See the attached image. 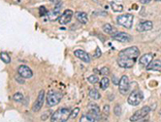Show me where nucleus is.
I'll return each mask as SVG.
<instances>
[{
  "instance_id": "obj_5",
  "label": "nucleus",
  "mask_w": 161,
  "mask_h": 122,
  "mask_svg": "<svg viewBox=\"0 0 161 122\" xmlns=\"http://www.w3.org/2000/svg\"><path fill=\"white\" fill-rule=\"evenodd\" d=\"M143 100H144L143 93L141 92L140 90H135V91H133V92L129 95L127 102H128L129 105L133 106H136L140 105L141 102H142Z\"/></svg>"
},
{
  "instance_id": "obj_7",
  "label": "nucleus",
  "mask_w": 161,
  "mask_h": 122,
  "mask_svg": "<svg viewBox=\"0 0 161 122\" xmlns=\"http://www.w3.org/2000/svg\"><path fill=\"white\" fill-rule=\"evenodd\" d=\"M119 89L120 94H122V95L127 94V92L130 89V81L127 75H123L120 78V80L119 82Z\"/></svg>"
},
{
  "instance_id": "obj_13",
  "label": "nucleus",
  "mask_w": 161,
  "mask_h": 122,
  "mask_svg": "<svg viewBox=\"0 0 161 122\" xmlns=\"http://www.w3.org/2000/svg\"><path fill=\"white\" fill-rule=\"evenodd\" d=\"M74 55L78 59H80V60H82V62H85L86 63H89L91 62V58L89 56V54H87L86 51L82 50V49H77V50H75Z\"/></svg>"
},
{
  "instance_id": "obj_27",
  "label": "nucleus",
  "mask_w": 161,
  "mask_h": 122,
  "mask_svg": "<svg viewBox=\"0 0 161 122\" xmlns=\"http://www.w3.org/2000/svg\"><path fill=\"white\" fill-rule=\"evenodd\" d=\"M13 99L16 102H22L23 101V95L22 94L21 92H17V93H15V94H14Z\"/></svg>"
},
{
  "instance_id": "obj_9",
  "label": "nucleus",
  "mask_w": 161,
  "mask_h": 122,
  "mask_svg": "<svg viewBox=\"0 0 161 122\" xmlns=\"http://www.w3.org/2000/svg\"><path fill=\"white\" fill-rule=\"evenodd\" d=\"M18 72L24 79H29V78H31L33 76V72L30 70V67H28L27 66H24V65H22L18 67Z\"/></svg>"
},
{
  "instance_id": "obj_19",
  "label": "nucleus",
  "mask_w": 161,
  "mask_h": 122,
  "mask_svg": "<svg viewBox=\"0 0 161 122\" xmlns=\"http://www.w3.org/2000/svg\"><path fill=\"white\" fill-rule=\"evenodd\" d=\"M60 16H61L60 12L59 11H55V10H52V12L48 13V18L51 22H55V21H57V20H59Z\"/></svg>"
},
{
  "instance_id": "obj_29",
  "label": "nucleus",
  "mask_w": 161,
  "mask_h": 122,
  "mask_svg": "<svg viewBox=\"0 0 161 122\" xmlns=\"http://www.w3.org/2000/svg\"><path fill=\"white\" fill-rule=\"evenodd\" d=\"M114 113L116 116H120V114H121V106L119 105H116L115 109H114Z\"/></svg>"
},
{
  "instance_id": "obj_41",
  "label": "nucleus",
  "mask_w": 161,
  "mask_h": 122,
  "mask_svg": "<svg viewBox=\"0 0 161 122\" xmlns=\"http://www.w3.org/2000/svg\"><path fill=\"white\" fill-rule=\"evenodd\" d=\"M156 1H161V0H156Z\"/></svg>"
},
{
  "instance_id": "obj_37",
  "label": "nucleus",
  "mask_w": 161,
  "mask_h": 122,
  "mask_svg": "<svg viewBox=\"0 0 161 122\" xmlns=\"http://www.w3.org/2000/svg\"><path fill=\"white\" fill-rule=\"evenodd\" d=\"M113 78H114V83L116 85L118 84V78H116V76H113Z\"/></svg>"
},
{
  "instance_id": "obj_15",
  "label": "nucleus",
  "mask_w": 161,
  "mask_h": 122,
  "mask_svg": "<svg viewBox=\"0 0 161 122\" xmlns=\"http://www.w3.org/2000/svg\"><path fill=\"white\" fill-rule=\"evenodd\" d=\"M153 27V23L150 21H145V22H141L137 24V30L139 32H146V31H149L152 30Z\"/></svg>"
},
{
  "instance_id": "obj_2",
  "label": "nucleus",
  "mask_w": 161,
  "mask_h": 122,
  "mask_svg": "<svg viewBox=\"0 0 161 122\" xmlns=\"http://www.w3.org/2000/svg\"><path fill=\"white\" fill-rule=\"evenodd\" d=\"M63 97V94L58 91H55V90H51L48 92L47 94V105L48 106H55L57 104H59V102L61 101Z\"/></svg>"
},
{
  "instance_id": "obj_22",
  "label": "nucleus",
  "mask_w": 161,
  "mask_h": 122,
  "mask_svg": "<svg viewBox=\"0 0 161 122\" xmlns=\"http://www.w3.org/2000/svg\"><path fill=\"white\" fill-rule=\"evenodd\" d=\"M80 122H95V118L90 113H86L82 115Z\"/></svg>"
},
{
  "instance_id": "obj_20",
  "label": "nucleus",
  "mask_w": 161,
  "mask_h": 122,
  "mask_svg": "<svg viewBox=\"0 0 161 122\" xmlns=\"http://www.w3.org/2000/svg\"><path fill=\"white\" fill-rule=\"evenodd\" d=\"M103 30H104V32L108 33V34H111V35H114L115 33L118 32V31H116V27H114L112 26V24H110V23H106V24H104Z\"/></svg>"
},
{
  "instance_id": "obj_10",
  "label": "nucleus",
  "mask_w": 161,
  "mask_h": 122,
  "mask_svg": "<svg viewBox=\"0 0 161 122\" xmlns=\"http://www.w3.org/2000/svg\"><path fill=\"white\" fill-rule=\"evenodd\" d=\"M87 109H89V113H90L93 116L95 120H99L101 118L100 109L96 104H94V102H90V104L87 106Z\"/></svg>"
},
{
  "instance_id": "obj_4",
  "label": "nucleus",
  "mask_w": 161,
  "mask_h": 122,
  "mask_svg": "<svg viewBox=\"0 0 161 122\" xmlns=\"http://www.w3.org/2000/svg\"><path fill=\"white\" fill-rule=\"evenodd\" d=\"M133 20L134 16L132 14H125V15H120L116 18L118 23L120 24L121 27H123L125 28H131L133 24Z\"/></svg>"
},
{
  "instance_id": "obj_12",
  "label": "nucleus",
  "mask_w": 161,
  "mask_h": 122,
  "mask_svg": "<svg viewBox=\"0 0 161 122\" xmlns=\"http://www.w3.org/2000/svg\"><path fill=\"white\" fill-rule=\"evenodd\" d=\"M135 62H136V60H133V59H126V58H120V57H119V59H118L119 66L122 68L133 67V66L135 65Z\"/></svg>"
},
{
  "instance_id": "obj_38",
  "label": "nucleus",
  "mask_w": 161,
  "mask_h": 122,
  "mask_svg": "<svg viewBox=\"0 0 161 122\" xmlns=\"http://www.w3.org/2000/svg\"><path fill=\"white\" fill-rule=\"evenodd\" d=\"M140 122H149V120H148V119H142V121H140Z\"/></svg>"
},
{
  "instance_id": "obj_8",
  "label": "nucleus",
  "mask_w": 161,
  "mask_h": 122,
  "mask_svg": "<svg viewBox=\"0 0 161 122\" xmlns=\"http://www.w3.org/2000/svg\"><path fill=\"white\" fill-rule=\"evenodd\" d=\"M44 101H45V91L44 90H40L38 93L37 99L34 102V104L32 106V110L34 112H38L42 109V106L44 105Z\"/></svg>"
},
{
  "instance_id": "obj_16",
  "label": "nucleus",
  "mask_w": 161,
  "mask_h": 122,
  "mask_svg": "<svg viewBox=\"0 0 161 122\" xmlns=\"http://www.w3.org/2000/svg\"><path fill=\"white\" fill-rule=\"evenodd\" d=\"M153 53L145 54V55H143L142 57L140 58V65L147 67L150 63V62L153 61Z\"/></svg>"
},
{
  "instance_id": "obj_28",
  "label": "nucleus",
  "mask_w": 161,
  "mask_h": 122,
  "mask_svg": "<svg viewBox=\"0 0 161 122\" xmlns=\"http://www.w3.org/2000/svg\"><path fill=\"white\" fill-rule=\"evenodd\" d=\"M87 80H89V82L91 83V84H95V83L99 81V78L97 75H90V76H89V78H87Z\"/></svg>"
},
{
  "instance_id": "obj_6",
  "label": "nucleus",
  "mask_w": 161,
  "mask_h": 122,
  "mask_svg": "<svg viewBox=\"0 0 161 122\" xmlns=\"http://www.w3.org/2000/svg\"><path fill=\"white\" fill-rule=\"evenodd\" d=\"M149 112H150V107L146 106L142 107L141 109L136 111L135 113L130 117V121L131 122H137V121L142 120L149 113Z\"/></svg>"
},
{
  "instance_id": "obj_1",
  "label": "nucleus",
  "mask_w": 161,
  "mask_h": 122,
  "mask_svg": "<svg viewBox=\"0 0 161 122\" xmlns=\"http://www.w3.org/2000/svg\"><path fill=\"white\" fill-rule=\"evenodd\" d=\"M71 109L67 107H60L52 114L51 122H66L69 119Z\"/></svg>"
},
{
  "instance_id": "obj_30",
  "label": "nucleus",
  "mask_w": 161,
  "mask_h": 122,
  "mask_svg": "<svg viewBox=\"0 0 161 122\" xmlns=\"http://www.w3.org/2000/svg\"><path fill=\"white\" fill-rule=\"evenodd\" d=\"M100 73L101 74H103V75H108L109 73H110V70H109V67H107V66H105V67H102L101 70H100Z\"/></svg>"
},
{
  "instance_id": "obj_35",
  "label": "nucleus",
  "mask_w": 161,
  "mask_h": 122,
  "mask_svg": "<svg viewBox=\"0 0 161 122\" xmlns=\"http://www.w3.org/2000/svg\"><path fill=\"white\" fill-rule=\"evenodd\" d=\"M152 0H140V2L142 4H149Z\"/></svg>"
},
{
  "instance_id": "obj_14",
  "label": "nucleus",
  "mask_w": 161,
  "mask_h": 122,
  "mask_svg": "<svg viewBox=\"0 0 161 122\" xmlns=\"http://www.w3.org/2000/svg\"><path fill=\"white\" fill-rule=\"evenodd\" d=\"M72 18H73V11L72 10L67 9L63 12V14L60 16L58 21H59L60 24H67V23H69L71 22Z\"/></svg>"
},
{
  "instance_id": "obj_11",
  "label": "nucleus",
  "mask_w": 161,
  "mask_h": 122,
  "mask_svg": "<svg viewBox=\"0 0 161 122\" xmlns=\"http://www.w3.org/2000/svg\"><path fill=\"white\" fill-rule=\"evenodd\" d=\"M113 39L116 41L122 42V43H126V42H130L132 40V37H131L130 34L126 33V32H116L114 35H112Z\"/></svg>"
},
{
  "instance_id": "obj_18",
  "label": "nucleus",
  "mask_w": 161,
  "mask_h": 122,
  "mask_svg": "<svg viewBox=\"0 0 161 122\" xmlns=\"http://www.w3.org/2000/svg\"><path fill=\"white\" fill-rule=\"evenodd\" d=\"M160 68H161V61L159 60L152 61L149 65L147 66L148 70H159Z\"/></svg>"
},
{
  "instance_id": "obj_24",
  "label": "nucleus",
  "mask_w": 161,
  "mask_h": 122,
  "mask_svg": "<svg viewBox=\"0 0 161 122\" xmlns=\"http://www.w3.org/2000/svg\"><path fill=\"white\" fill-rule=\"evenodd\" d=\"M111 7L114 12H121L123 10V6L121 4H118L116 2H111Z\"/></svg>"
},
{
  "instance_id": "obj_36",
  "label": "nucleus",
  "mask_w": 161,
  "mask_h": 122,
  "mask_svg": "<svg viewBox=\"0 0 161 122\" xmlns=\"http://www.w3.org/2000/svg\"><path fill=\"white\" fill-rule=\"evenodd\" d=\"M50 1L52 2V3H55V4H58V3H60L61 0H50Z\"/></svg>"
},
{
  "instance_id": "obj_39",
  "label": "nucleus",
  "mask_w": 161,
  "mask_h": 122,
  "mask_svg": "<svg viewBox=\"0 0 161 122\" xmlns=\"http://www.w3.org/2000/svg\"><path fill=\"white\" fill-rule=\"evenodd\" d=\"M159 114H161V109H160V110H159Z\"/></svg>"
},
{
  "instance_id": "obj_40",
  "label": "nucleus",
  "mask_w": 161,
  "mask_h": 122,
  "mask_svg": "<svg viewBox=\"0 0 161 122\" xmlns=\"http://www.w3.org/2000/svg\"><path fill=\"white\" fill-rule=\"evenodd\" d=\"M92 1H99V0H92Z\"/></svg>"
},
{
  "instance_id": "obj_32",
  "label": "nucleus",
  "mask_w": 161,
  "mask_h": 122,
  "mask_svg": "<svg viewBox=\"0 0 161 122\" xmlns=\"http://www.w3.org/2000/svg\"><path fill=\"white\" fill-rule=\"evenodd\" d=\"M103 113H104V115H106V116L109 115V113H110V106H109L108 105L104 106V107H103Z\"/></svg>"
},
{
  "instance_id": "obj_33",
  "label": "nucleus",
  "mask_w": 161,
  "mask_h": 122,
  "mask_svg": "<svg viewBox=\"0 0 161 122\" xmlns=\"http://www.w3.org/2000/svg\"><path fill=\"white\" fill-rule=\"evenodd\" d=\"M101 55H102V52H101V50H100V48L97 47V48H96V51H95L94 57H95V58H99V57H101Z\"/></svg>"
},
{
  "instance_id": "obj_34",
  "label": "nucleus",
  "mask_w": 161,
  "mask_h": 122,
  "mask_svg": "<svg viewBox=\"0 0 161 122\" xmlns=\"http://www.w3.org/2000/svg\"><path fill=\"white\" fill-rule=\"evenodd\" d=\"M48 114H49V112H46V113H44L43 116H41V119H42V120H46V119H48V116H47Z\"/></svg>"
},
{
  "instance_id": "obj_26",
  "label": "nucleus",
  "mask_w": 161,
  "mask_h": 122,
  "mask_svg": "<svg viewBox=\"0 0 161 122\" xmlns=\"http://www.w3.org/2000/svg\"><path fill=\"white\" fill-rule=\"evenodd\" d=\"M79 112H80V109H79V107H75V109H73V110H71V112H70L69 118L75 119L76 117L78 116V114H79Z\"/></svg>"
},
{
  "instance_id": "obj_21",
  "label": "nucleus",
  "mask_w": 161,
  "mask_h": 122,
  "mask_svg": "<svg viewBox=\"0 0 161 122\" xmlns=\"http://www.w3.org/2000/svg\"><path fill=\"white\" fill-rule=\"evenodd\" d=\"M89 97L91 98V99H93V100H99L100 98H101V95H100V93L98 92V90L94 89V88L89 89Z\"/></svg>"
},
{
  "instance_id": "obj_3",
  "label": "nucleus",
  "mask_w": 161,
  "mask_h": 122,
  "mask_svg": "<svg viewBox=\"0 0 161 122\" xmlns=\"http://www.w3.org/2000/svg\"><path fill=\"white\" fill-rule=\"evenodd\" d=\"M140 55L139 49L136 46H132L129 48H126L124 50L119 52V57L120 58H126V59H133L136 60Z\"/></svg>"
},
{
  "instance_id": "obj_23",
  "label": "nucleus",
  "mask_w": 161,
  "mask_h": 122,
  "mask_svg": "<svg viewBox=\"0 0 161 122\" xmlns=\"http://www.w3.org/2000/svg\"><path fill=\"white\" fill-rule=\"evenodd\" d=\"M109 85H110L109 78L106 77V76H104V77L100 80V88H101L102 90H106L107 88L109 87Z\"/></svg>"
},
{
  "instance_id": "obj_31",
  "label": "nucleus",
  "mask_w": 161,
  "mask_h": 122,
  "mask_svg": "<svg viewBox=\"0 0 161 122\" xmlns=\"http://www.w3.org/2000/svg\"><path fill=\"white\" fill-rule=\"evenodd\" d=\"M39 12H40L41 16H45V15H48V10L46 9L45 6H41L40 9H39Z\"/></svg>"
},
{
  "instance_id": "obj_17",
  "label": "nucleus",
  "mask_w": 161,
  "mask_h": 122,
  "mask_svg": "<svg viewBox=\"0 0 161 122\" xmlns=\"http://www.w3.org/2000/svg\"><path fill=\"white\" fill-rule=\"evenodd\" d=\"M75 17L76 19L79 21L81 23L86 24L89 23V17H87V14L86 12H82V11H78L75 13Z\"/></svg>"
},
{
  "instance_id": "obj_25",
  "label": "nucleus",
  "mask_w": 161,
  "mask_h": 122,
  "mask_svg": "<svg viewBox=\"0 0 161 122\" xmlns=\"http://www.w3.org/2000/svg\"><path fill=\"white\" fill-rule=\"evenodd\" d=\"M0 58H1V60L5 63H11V58H10V56L8 55L7 53L2 52L1 54H0Z\"/></svg>"
}]
</instances>
